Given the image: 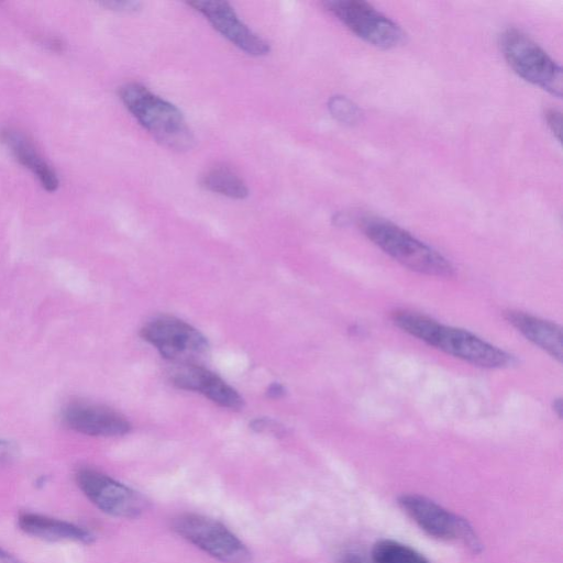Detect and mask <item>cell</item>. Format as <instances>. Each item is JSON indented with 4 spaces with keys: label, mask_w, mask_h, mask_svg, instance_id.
Listing matches in <instances>:
<instances>
[{
    "label": "cell",
    "mask_w": 563,
    "mask_h": 563,
    "mask_svg": "<svg viewBox=\"0 0 563 563\" xmlns=\"http://www.w3.org/2000/svg\"><path fill=\"white\" fill-rule=\"evenodd\" d=\"M64 423L71 430L91 437H119L131 424L120 412L85 400H71L63 410Z\"/></svg>",
    "instance_id": "obj_11"
},
{
    "label": "cell",
    "mask_w": 563,
    "mask_h": 563,
    "mask_svg": "<svg viewBox=\"0 0 563 563\" xmlns=\"http://www.w3.org/2000/svg\"><path fill=\"white\" fill-rule=\"evenodd\" d=\"M506 319L530 342L559 362L562 361V330L560 325L522 311H508Z\"/></svg>",
    "instance_id": "obj_15"
},
{
    "label": "cell",
    "mask_w": 563,
    "mask_h": 563,
    "mask_svg": "<svg viewBox=\"0 0 563 563\" xmlns=\"http://www.w3.org/2000/svg\"><path fill=\"white\" fill-rule=\"evenodd\" d=\"M393 321L406 333L471 364L500 368L512 362L511 355L479 336L442 324L427 316L406 310L395 311Z\"/></svg>",
    "instance_id": "obj_1"
},
{
    "label": "cell",
    "mask_w": 563,
    "mask_h": 563,
    "mask_svg": "<svg viewBox=\"0 0 563 563\" xmlns=\"http://www.w3.org/2000/svg\"><path fill=\"white\" fill-rule=\"evenodd\" d=\"M328 107L332 117L344 124H354L361 117L357 106L344 96L331 97Z\"/></svg>",
    "instance_id": "obj_18"
},
{
    "label": "cell",
    "mask_w": 563,
    "mask_h": 563,
    "mask_svg": "<svg viewBox=\"0 0 563 563\" xmlns=\"http://www.w3.org/2000/svg\"><path fill=\"white\" fill-rule=\"evenodd\" d=\"M18 526L24 533L46 541L68 540L85 544L95 541V536L90 531L75 523L38 514H20Z\"/></svg>",
    "instance_id": "obj_14"
},
{
    "label": "cell",
    "mask_w": 563,
    "mask_h": 563,
    "mask_svg": "<svg viewBox=\"0 0 563 563\" xmlns=\"http://www.w3.org/2000/svg\"><path fill=\"white\" fill-rule=\"evenodd\" d=\"M142 338L163 357L177 365L198 364L208 352L206 338L189 323L174 317H158L141 329Z\"/></svg>",
    "instance_id": "obj_6"
},
{
    "label": "cell",
    "mask_w": 563,
    "mask_h": 563,
    "mask_svg": "<svg viewBox=\"0 0 563 563\" xmlns=\"http://www.w3.org/2000/svg\"><path fill=\"white\" fill-rule=\"evenodd\" d=\"M207 190L233 198L243 199L249 195L244 180L232 168L217 165L209 168L200 179Z\"/></svg>",
    "instance_id": "obj_16"
},
{
    "label": "cell",
    "mask_w": 563,
    "mask_h": 563,
    "mask_svg": "<svg viewBox=\"0 0 563 563\" xmlns=\"http://www.w3.org/2000/svg\"><path fill=\"white\" fill-rule=\"evenodd\" d=\"M119 97L125 108L153 136L174 150H188L194 144L181 111L137 82L123 85Z\"/></svg>",
    "instance_id": "obj_2"
},
{
    "label": "cell",
    "mask_w": 563,
    "mask_h": 563,
    "mask_svg": "<svg viewBox=\"0 0 563 563\" xmlns=\"http://www.w3.org/2000/svg\"><path fill=\"white\" fill-rule=\"evenodd\" d=\"M14 452L15 448L11 442L0 439V461L10 460Z\"/></svg>",
    "instance_id": "obj_23"
},
{
    "label": "cell",
    "mask_w": 563,
    "mask_h": 563,
    "mask_svg": "<svg viewBox=\"0 0 563 563\" xmlns=\"http://www.w3.org/2000/svg\"><path fill=\"white\" fill-rule=\"evenodd\" d=\"M0 140L14 158L31 170L42 187L53 192L59 186V179L54 168L43 158L33 142L18 129L3 128Z\"/></svg>",
    "instance_id": "obj_13"
},
{
    "label": "cell",
    "mask_w": 563,
    "mask_h": 563,
    "mask_svg": "<svg viewBox=\"0 0 563 563\" xmlns=\"http://www.w3.org/2000/svg\"><path fill=\"white\" fill-rule=\"evenodd\" d=\"M375 563H430L416 550L393 540H380L373 547Z\"/></svg>",
    "instance_id": "obj_17"
},
{
    "label": "cell",
    "mask_w": 563,
    "mask_h": 563,
    "mask_svg": "<svg viewBox=\"0 0 563 563\" xmlns=\"http://www.w3.org/2000/svg\"><path fill=\"white\" fill-rule=\"evenodd\" d=\"M44 44L54 52H60L64 49V44L60 40L55 37H49L44 41Z\"/></svg>",
    "instance_id": "obj_25"
},
{
    "label": "cell",
    "mask_w": 563,
    "mask_h": 563,
    "mask_svg": "<svg viewBox=\"0 0 563 563\" xmlns=\"http://www.w3.org/2000/svg\"><path fill=\"white\" fill-rule=\"evenodd\" d=\"M284 391L285 390H284L282 385H279V384H272L269 386V388H268L267 394H268V396L271 398H279V397H282L284 395Z\"/></svg>",
    "instance_id": "obj_26"
},
{
    "label": "cell",
    "mask_w": 563,
    "mask_h": 563,
    "mask_svg": "<svg viewBox=\"0 0 563 563\" xmlns=\"http://www.w3.org/2000/svg\"><path fill=\"white\" fill-rule=\"evenodd\" d=\"M553 408H554V411H556L559 418H561V416H562V400H561V398H558V399L554 400Z\"/></svg>",
    "instance_id": "obj_27"
},
{
    "label": "cell",
    "mask_w": 563,
    "mask_h": 563,
    "mask_svg": "<svg viewBox=\"0 0 563 563\" xmlns=\"http://www.w3.org/2000/svg\"><path fill=\"white\" fill-rule=\"evenodd\" d=\"M339 563H375L372 559L369 560L364 554L358 552L349 551L344 552L339 558Z\"/></svg>",
    "instance_id": "obj_22"
},
{
    "label": "cell",
    "mask_w": 563,
    "mask_h": 563,
    "mask_svg": "<svg viewBox=\"0 0 563 563\" xmlns=\"http://www.w3.org/2000/svg\"><path fill=\"white\" fill-rule=\"evenodd\" d=\"M360 227L376 246L409 269L437 277L454 274V267L441 253L397 224L377 217H365Z\"/></svg>",
    "instance_id": "obj_3"
},
{
    "label": "cell",
    "mask_w": 563,
    "mask_h": 563,
    "mask_svg": "<svg viewBox=\"0 0 563 563\" xmlns=\"http://www.w3.org/2000/svg\"><path fill=\"white\" fill-rule=\"evenodd\" d=\"M188 4L201 13L223 37L246 54L263 56L269 52L268 43L241 21L229 2L194 0Z\"/></svg>",
    "instance_id": "obj_10"
},
{
    "label": "cell",
    "mask_w": 563,
    "mask_h": 563,
    "mask_svg": "<svg viewBox=\"0 0 563 563\" xmlns=\"http://www.w3.org/2000/svg\"><path fill=\"white\" fill-rule=\"evenodd\" d=\"M75 479L85 496L108 515L136 518L146 508V500L137 492L99 471L79 468Z\"/></svg>",
    "instance_id": "obj_9"
},
{
    "label": "cell",
    "mask_w": 563,
    "mask_h": 563,
    "mask_svg": "<svg viewBox=\"0 0 563 563\" xmlns=\"http://www.w3.org/2000/svg\"><path fill=\"white\" fill-rule=\"evenodd\" d=\"M170 380L178 388L200 393L223 408L243 407V398L233 387L199 364L178 365L172 371Z\"/></svg>",
    "instance_id": "obj_12"
},
{
    "label": "cell",
    "mask_w": 563,
    "mask_h": 563,
    "mask_svg": "<svg viewBox=\"0 0 563 563\" xmlns=\"http://www.w3.org/2000/svg\"><path fill=\"white\" fill-rule=\"evenodd\" d=\"M323 5L351 32L374 46L391 48L404 41L402 29L365 1L329 0Z\"/></svg>",
    "instance_id": "obj_7"
},
{
    "label": "cell",
    "mask_w": 563,
    "mask_h": 563,
    "mask_svg": "<svg viewBox=\"0 0 563 563\" xmlns=\"http://www.w3.org/2000/svg\"><path fill=\"white\" fill-rule=\"evenodd\" d=\"M545 122L551 130L552 134L560 141L561 140V128L562 117L560 111L555 109H549L545 111Z\"/></svg>",
    "instance_id": "obj_20"
},
{
    "label": "cell",
    "mask_w": 563,
    "mask_h": 563,
    "mask_svg": "<svg viewBox=\"0 0 563 563\" xmlns=\"http://www.w3.org/2000/svg\"><path fill=\"white\" fill-rule=\"evenodd\" d=\"M101 5L117 12H135L140 9L141 3L131 0H108L102 1Z\"/></svg>",
    "instance_id": "obj_19"
},
{
    "label": "cell",
    "mask_w": 563,
    "mask_h": 563,
    "mask_svg": "<svg viewBox=\"0 0 563 563\" xmlns=\"http://www.w3.org/2000/svg\"><path fill=\"white\" fill-rule=\"evenodd\" d=\"M398 504L429 536L441 540H459L474 553L482 551V543L470 522L433 500L407 494L399 497Z\"/></svg>",
    "instance_id": "obj_8"
},
{
    "label": "cell",
    "mask_w": 563,
    "mask_h": 563,
    "mask_svg": "<svg viewBox=\"0 0 563 563\" xmlns=\"http://www.w3.org/2000/svg\"><path fill=\"white\" fill-rule=\"evenodd\" d=\"M510 68L526 81L553 96L562 95V69L531 37L517 29H507L499 41Z\"/></svg>",
    "instance_id": "obj_4"
},
{
    "label": "cell",
    "mask_w": 563,
    "mask_h": 563,
    "mask_svg": "<svg viewBox=\"0 0 563 563\" xmlns=\"http://www.w3.org/2000/svg\"><path fill=\"white\" fill-rule=\"evenodd\" d=\"M0 563H23V562L0 547Z\"/></svg>",
    "instance_id": "obj_24"
},
{
    "label": "cell",
    "mask_w": 563,
    "mask_h": 563,
    "mask_svg": "<svg viewBox=\"0 0 563 563\" xmlns=\"http://www.w3.org/2000/svg\"><path fill=\"white\" fill-rule=\"evenodd\" d=\"M252 429L258 432H271L279 434L283 432V427L276 421L269 419H255L252 423Z\"/></svg>",
    "instance_id": "obj_21"
},
{
    "label": "cell",
    "mask_w": 563,
    "mask_h": 563,
    "mask_svg": "<svg viewBox=\"0 0 563 563\" xmlns=\"http://www.w3.org/2000/svg\"><path fill=\"white\" fill-rule=\"evenodd\" d=\"M172 528L181 538L223 563H247L251 559L246 545L218 520L185 514L173 520Z\"/></svg>",
    "instance_id": "obj_5"
}]
</instances>
